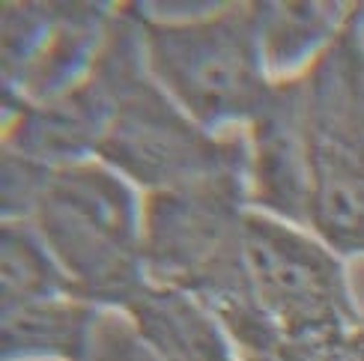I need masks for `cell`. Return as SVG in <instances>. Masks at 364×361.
Here are the masks:
<instances>
[{
	"label": "cell",
	"mask_w": 364,
	"mask_h": 361,
	"mask_svg": "<svg viewBox=\"0 0 364 361\" xmlns=\"http://www.w3.org/2000/svg\"><path fill=\"white\" fill-rule=\"evenodd\" d=\"M4 221H30L87 305L119 311L149 278L141 251L144 194L102 161L45 168L4 153Z\"/></svg>",
	"instance_id": "obj_1"
},
{
	"label": "cell",
	"mask_w": 364,
	"mask_h": 361,
	"mask_svg": "<svg viewBox=\"0 0 364 361\" xmlns=\"http://www.w3.org/2000/svg\"><path fill=\"white\" fill-rule=\"evenodd\" d=\"M248 168L144 194L141 251L146 278L197 298L221 323L242 358L272 355L278 335L263 317L248 275Z\"/></svg>",
	"instance_id": "obj_2"
},
{
	"label": "cell",
	"mask_w": 364,
	"mask_h": 361,
	"mask_svg": "<svg viewBox=\"0 0 364 361\" xmlns=\"http://www.w3.org/2000/svg\"><path fill=\"white\" fill-rule=\"evenodd\" d=\"M102 60L111 72L114 102L96 161L126 176L141 194L251 164L245 129L209 134L156 84L144 57L138 4L114 6Z\"/></svg>",
	"instance_id": "obj_3"
},
{
	"label": "cell",
	"mask_w": 364,
	"mask_h": 361,
	"mask_svg": "<svg viewBox=\"0 0 364 361\" xmlns=\"http://www.w3.org/2000/svg\"><path fill=\"white\" fill-rule=\"evenodd\" d=\"M146 69L209 134L248 129L278 81L263 57V0L224 4L191 18H159L138 4Z\"/></svg>",
	"instance_id": "obj_4"
},
{
	"label": "cell",
	"mask_w": 364,
	"mask_h": 361,
	"mask_svg": "<svg viewBox=\"0 0 364 361\" xmlns=\"http://www.w3.org/2000/svg\"><path fill=\"white\" fill-rule=\"evenodd\" d=\"M308 96L311 221L343 260L364 257V4L301 72Z\"/></svg>",
	"instance_id": "obj_5"
},
{
	"label": "cell",
	"mask_w": 364,
	"mask_h": 361,
	"mask_svg": "<svg viewBox=\"0 0 364 361\" xmlns=\"http://www.w3.org/2000/svg\"><path fill=\"white\" fill-rule=\"evenodd\" d=\"M245 257L257 305L281 340L364 325L346 260L314 230L248 209Z\"/></svg>",
	"instance_id": "obj_6"
},
{
	"label": "cell",
	"mask_w": 364,
	"mask_h": 361,
	"mask_svg": "<svg viewBox=\"0 0 364 361\" xmlns=\"http://www.w3.org/2000/svg\"><path fill=\"white\" fill-rule=\"evenodd\" d=\"M117 4H4L0 96L45 104L72 93L108 42Z\"/></svg>",
	"instance_id": "obj_7"
},
{
	"label": "cell",
	"mask_w": 364,
	"mask_h": 361,
	"mask_svg": "<svg viewBox=\"0 0 364 361\" xmlns=\"http://www.w3.org/2000/svg\"><path fill=\"white\" fill-rule=\"evenodd\" d=\"M248 131V200L251 209L308 230L311 221V158H308V96L305 75L284 78L269 108Z\"/></svg>",
	"instance_id": "obj_8"
},
{
	"label": "cell",
	"mask_w": 364,
	"mask_h": 361,
	"mask_svg": "<svg viewBox=\"0 0 364 361\" xmlns=\"http://www.w3.org/2000/svg\"><path fill=\"white\" fill-rule=\"evenodd\" d=\"M164 361H236L221 323L197 298L149 281L119 308Z\"/></svg>",
	"instance_id": "obj_9"
},
{
	"label": "cell",
	"mask_w": 364,
	"mask_h": 361,
	"mask_svg": "<svg viewBox=\"0 0 364 361\" xmlns=\"http://www.w3.org/2000/svg\"><path fill=\"white\" fill-rule=\"evenodd\" d=\"M96 305L81 298L18 305L0 311V355L4 361H87Z\"/></svg>",
	"instance_id": "obj_10"
},
{
	"label": "cell",
	"mask_w": 364,
	"mask_h": 361,
	"mask_svg": "<svg viewBox=\"0 0 364 361\" xmlns=\"http://www.w3.org/2000/svg\"><path fill=\"white\" fill-rule=\"evenodd\" d=\"M353 4H272L263 0V57L275 81L296 78L320 57L341 27Z\"/></svg>",
	"instance_id": "obj_11"
},
{
	"label": "cell",
	"mask_w": 364,
	"mask_h": 361,
	"mask_svg": "<svg viewBox=\"0 0 364 361\" xmlns=\"http://www.w3.org/2000/svg\"><path fill=\"white\" fill-rule=\"evenodd\" d=\"M78 298L30 221H0V311Z\"/></svg>",
	"instance_id": "obj_12"
},
{
	"label": "cell",
	"mask_w": 364,
	"mask_h": 361,
	"mask_svg": "<svg viewBox=\"0 0 364 361\" xmlns=\"http://www.w3.org/2000/svg\"><path fill=\"white\" fill-rule=\"evenodd\" d=\"M87 361H164L119 311L102 308L90 332Z\"/></svg>",
	"instance_id": "obj_13"
},
{
	"label": "cell",
	"mask_w": 364,
	"mask_h": 361,
	"mask_svg": "<svg viewBox=\"0 0 364 361\" xmlns=\"http://www.w3.org/2000/svg\"><path fill=\"white\" fill-rule=\"evenodd\" d=\"M275 361H364V325L331 328V332L278 340Z\"/></svg>",
	"instance_id": "obj_14"
},
{
	"label": "cell",
	"mask_w": 364,
	"mask_h": 361,
	"mask_svg": "<svg viewBox=\"0 0 364 361\" xmlns=\"http://www.w3.org/2000/svg\"><path fill=\"white\" fill-rule=\"evenodd\" d=\"M242 358V355H239ZM242 361H275V358H272V355H257V358H242Z\"/></svg>",
	"instance_id": "obj_15"
},
{
	"label": "cell",
	"mask_w": 364,
	"mask_h": 361,
	"mask_svg": "<svg viewBox=\"0 0 364 361\" xmlns=\"http://www.w3.org/2000/svg\"><path fill=\"white\" fill-rule=\"evenodd\" d=\"M236 361H242V358H236Z\"/></svg>",
	"instance_id": "obj_16"
}]
</instances>
